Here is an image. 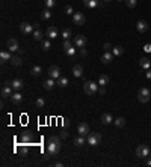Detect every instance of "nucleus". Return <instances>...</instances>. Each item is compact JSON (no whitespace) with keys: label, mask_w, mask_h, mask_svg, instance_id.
Here are the masks:
<instances>
[{"label":"nucleus","mask_w":151,"mask_h":167,"mask_svg":"<svg viewBox=\"0 0 151 167\" xmlns=\"http://www.w3.org/2000/svg\"><path fill=\"white\" fill-rule=\"evenodd\" d=\"M98 83H94V81H86L85 84H83V92L86 93V95H95V93H98Z\"/></svg>","instance_id":"1"},{"label":"nucleus","mask_w":151,"mask_h":167,"mask_svg":"<svg viewBox=\"0 0 151 167\" xmlns=\"http://www.w3.org/2000/svg\"><path fill=\"white\" fill-rule=\"evenodd\" d=\"M86 140L91 146H97V145H100V142H101V134L100 133H89Z\"/></svg>","instance_id":"2"},{"label":"nucleus","mask_w":151,"mask_h":167,"mask_svg":"<svg viewBox=\"0 0 151 167\" xmlns=\"http://www.w3.org/2000/svg\"><path fill=\"white\" fill-rule=\"evenodd\" d=\"M150 153H151V151L147 145H139L136 148V155L139 158H147V157H150Z\"/></svg>","instance_id":"3"},{"label":"nucleus","mask_w":151,"mask_h":167,"mask_svg":"<svg viewBox=\"0 0 151 167\" xmlns=\"http://www.w3.org/2000/svg\"><path fill=\"white\" fill-rule=\"evenodd\" d=\"M150 95L151 93H150V91L147 87H141L139 91H137V99H139L141 102H144V104L150 101Z\"/></svg>","instance_id":"4"},{"label":"nucleus","mask_w":151,"mask_h":167,"mask_svg":"<svg viewBox=\"0 0 151 167\" xmlns=\"http://www.w3.org/2000/svg\"><path fill=\"white\" fill-rule=\"evenodd\" d=\"M59 151H60V145H59V143H48V145H47V152H48L50 157L58 155Z\"/></svg>","instance_id":"5"},{"label":"nucleus","mask_w":151,"mask_h":167,"mask_svg":"<svg viewBox=\"0 0 151 167\" xmlns=\"http://www.w3.org/2000/svg\"><path fill=\"white\" fill-rule=\"evenodd\" d=\"M64 51L68 56H74L76 54V48L73 47V44L70 42V39H64Z\"/></svg>","instance_id":"6"},{"label":"nucleus","mask_w":151,"mask_h":167,"mask_svg":"<svg viewBox=\"0 0 151 167\" xmlns=\"http://www.w3.org/2000/svg\"><path fill=\"white\" fill-rule=\"evenodd\" d=\"M73 23L77 26H83L85 24V15L82 12H74L73 14Z\"/></svg>","instance_id":"7"},{"label":"nucleus","mask_w":151,"mask_h":167,"mask_svg":"<svg viewBox=\"0 0 151 167\" xmlns=\"http://www.w3.org/2000/svg\"><path fill=\"white\" fill-rule=\"evenodd\" d=\"M33 26L32 24H29V23H21L20 24V30H21V33H24V35H30V33H33Z\"/></svg>","instance_id":"8"},{"label":"nucleus","mask_w":151,"mask_h":167,"mask_svg":"<svg viewBox=\"0 0 151 167\" xmlns=\"http://www.w3.org/2000/svg\"><path fill=\"white\" fill-rule=\"evenodd\" d=\"M74 45L77 47V48H83V47L86 45V36L77 35V36L74 38Z\"/></svg>","instance_id":"9"},{"label":"nucleus","mask_w":151,"mask_h":167,"mask_svg":"<svg viewBox=\"0 0 151 167\" xmlns=\"http://www.w3.org/2000/svg\"><path fill=\"white\" fill-rule=\"evenodd\" d=\"M77 133H79L80 136H88V134H89V125L85 123V122L79 123V125H77Z\"/></svg>","instance_id":"10"},{"label":"nucleus","mask_w":151,"mask_h":167,"mask_svg":"<svg viewBox=\"0 0 151 167\" xmlns=\"http://www.w3.org/2000/svg\"><path fill=\"white\" fill-rule=\"evenodd\" d=\"M48 75L52 77V79H55V80H58L59 77H60V69L56 66V65H53V66H50L48 68Z\"/></svg>","instance_id":"11"},{"label":"nucleus","mask_w":151,"mask_h":167,"mask_svg":"<svg viewBox=\"0 0 151 167\" xmlns=\"http://www.w3.org/2000/svg\"><path fill=\"white\" fill-rule=\"evenodd\" d=\"M12 86H11V83H5V86L2 87V96L3 98H8V96H11L12 95Z\"/></svg>","instance_id":"12"},{"label":"nucleus","mask_w":151,"mask_h":167,"mask_svg":"<svg viewBox=\"0 0 151 167\" xmlns=\"http://www.w3.org/2000/svg\"><path fill=\"white\" fill-rule=\"evenodd\" d=\"M9 99H11V102H12V104H21V101H23V96H21V93L17 91V92H14V93H12L11 96H9Z\"/></svg>","instance_id":"13"},{"label":"nucleus","mask_w":151,"mask_h":167,"mask_svg":"<svg viewBox=\"0 0 151 167\" xmlns=\"http://www.w3.org/2000/svg\"><path fill=\"white\" fill-rule=\"evenodd\" d=\"M8 48H9V51H18L20 50L18 41L15 39V38H11V39L8 41Z\"/></svg>","instance_id":"14"},{"label":"nucleus","mask_w":151,"mask_h":167,"mask_svg":"<svg viewBox=\"0 0 151 167\" xmlns=\"http://www.w3.org/2000/svg\"><path fill=\"white\" fill-rule=\"evenodd\" d=\"M136 29H137V32H139V33H145V32L148 30V24H147V21H144V20L137 21V23H136Z\"/></svg>","instance_id":"15"},{"label":"nucleus","mask_w":151,"mask_h":167,"mask_svg":"<svg viewBox=\"0 0 151 167\" xmlns=\"http://www.w3.org/2000/svg\"><path fill=\"white\" fill-rule=\"evenodd\" d=\"M32 138H33V134H32L30 131H26V133L21 134V143H27V145H30V143H32Z\"/></svg>","instance_id":"16"},{"label":"nucleus","mask_w":151,"mask_h":167,"mask_svg":"<svg viewBox=\"0 0 151 167\" xmlns=\"http://www.w3.org/2000/svg\"><path fill=\"white\" fill-rule=\"evenodd\" d=\"M45 33H47V36L50 38V39H55V38H58V29L55 27V26H50Z\"/></svg>","instance_id":"17"},{"label":"nucleus","mask_w":151,"mask_h":167,"mask_svg":"<svg viewBox=\"0 0 151 167\" xmlns=\"http://www.w3.org/2000/svg\"><path fill=\"white\" fill-rule=\"evenodd\" d=\"M101 122H103L104 125H109V123H112V122H113L112 114H110V113H107V111H106V113H103V114H101Z\"/></svg>","instance_id":"18"},{"label":"nucleus","mask_w":151,"mask_h":167,"mask_svg":"<svg viewBox=\"0 0 151 167\" xmlns=\"http://www.w3.org/2000/svg\"><path fill=\"white\" fill-rule=\"evenodd\" d=\"M83 3H85V6H86V8L94 9V8H98L100 0H83Z\"/></svg>","instance_id":"19"},{"label":"nucleus","mask_w":151,"mask_h":167,"mask_svg":"<svg viewBox=\"0 0 151 167\" xmlns=\"http://www.w3.org/2000/svg\"><path fill=\"white\" fill-rule=\"evenodd\" d=\"M11 86H12V89H14V91H20V89L23 87V81L20 80V79H14L11 81Z\"/></svg>","instance_id":"20"},{"label":"nucleus","mask_w":151,"mask_h":167,"mask_svg":"<svg viewBox=\"0 0 151 167\" xmlns=\"http://www.w3.org/2000/svg\"><path fill=\"white\" fill-rule=\"evenodd\" d=\"M55 79H52V77H50V79L48 80H45L44 81V89H45V91H52V89L55 87Z\"/></svg>","instance_id":"21"},{"label":"nucleus","mask_w":151,"mask_h":167,"mask_svg":"<svg viewBox=\"0 0 151 167\" xmlns=\"http://www.w3.org/2000/svg\"><path fill=\"white\" fill-rule=\"evenodd\" d=\"M113 60V53H110V51H106V53L101 56V62L103 63H110Z\"/></svg>","instance_id":"22"},{"label":"nucleus","mask_w":151,"mask_h":167,"mask_svg":"<svg viewBox=\"0 0 151 167\" xmlns=\"http://www.w3.org/2000/svg\"><path fill=\"white\" fill-rule=\"evenodd\" d=\"M11 57H12V54H11V51H2L0 53V60H2V63H5V62H8V60H11Z\"/></svg>","instance_id":"23"},{"label":"nucleus","mask_w":151,"mask_h":167,"mask_svg":"<svg viewBox=\"0 0 151 167\" xmlns=\"http://www.w3.org/2000/svg\"><path fill=\"white\" fill-rule=\"evenodd\" d=\"M73 74H74V77H82V75H83V68H82V65H74V66H73Z\"/></svg>","instance_id":"24"},{"label":"nucleus","mask_w":151,"mask_h":167,"mask_svg":"<svg viewBox=\"0 0 151 167\" xmlns=\"http://www.w3.org/2000/svg\"><path fill=\"white\" fill-rule=\"evenodd\" d=\"M139 65H141L144 69H150V66H151V60H150L148 57H142L141 62H139Z\"/></svg>","instance_id":"25"},{"label":"nucleus","mask_w":151,"mask_h":167,"mask_svg":"<svg viewBox=\"0 0 151 167\" xmlns=\"http://www.w3.org/2000/svg\"><path fill=\"white\" fill-rule=\"evenodd\" d=\"M113 123H115V126H118V128H124L125 123H127V121H125L124 118H116V119H113Z\"/></svg>","instance_id":"26"},{"label":"nucleus","mask_w":151,"mask_h":167,"mask_svg":"<svg viewBox=\"0 0 151 167\" xmlns=\"http://www.w3.org/2000/svg\"><path fill=\"white\" fill-rule=\"evenodd\" d=\"M17 151L21 153V155H26V153L29 152V145L27 143H21V146H18Z\"/></svg>","instance_id":"27"},{"label":"nucleus","mask_w":151,"mask_h":167,"mask_svg":"<svg viewBox=\"0 0 151 167\" xmlns=\"http://www.w3.org/2000/svg\"><path fill=\"white\" fill-rule=\"evenodd\" d=\"M107 83H109V77L106 74H101V75L98 77V84L100 86H106Z\"/></svg>","instance_id":"28"},{"label":"nucleus","mask_w":151,"mask_h":167,"mask_svg":"<svg viewBox=\"0 0 151 167\" xmlns=\"http://www.w3.org/2000/svg\"><path fill=\"white\" fill-rule=\"evenodd\" d=\"M58 86L59 87H67L68 86V79H67V77H59V79H58Z\"/></svg>","instance_id":"29"},{"label":"nucleus","mask_w":151,"mask_h":167,"mask_svg":"<svg viewBox=\"0 0 151 167\" xmlns=\"http://www.w3.org/2000/svg\"><path fill=\"white\" fill-rule=\"evenodd\" d=\"M42 36H44V33L40 29H35V32H33V39L35 41H42Z\"/></svg>","instance_id":"30"},{"label":"nucleus","mask_w":151,"mask_h":167,"mask_svg":"<svg viewBox=\"0 0 151 167\" xmlns=\"http://www.w3.org/2000/svg\"><path fill=\"white\" fill-rule=\"evenodd\" d=\"M74 145L76 146H82V145H85V136H77V137H76L74 138Z\"/></svg>","instance_id":"31"},{"label":"nucleus","mask_w":151,"mask_h":167,"mask_svg":"<svg viewBox=\"0 0 151 167\" xmlns=\"http://www.w3.org/2000/svg\"><path fill=\"white\" fill-rule=\"evenodd\" d=\"M112 53H113V56H121V54L124 53V48H122L121 45H116V47H113Z\"/></svg>","instance_id":"32"},{"label":"nucleus","mask_w":151,"mask_h":167,"mask_svg":"<svg viewBox=\"0 0 151 167\" xmlns=\"http://www.w3.org/2000/svg\"><path fill=\"white\" fill-rule=\"evenodd\" d=\"M11 63H12L14 66H20L21 63H23V60H21L18 56H12V57H11Z\"/></svg>","instance_id":"33"},{"label":"nucleus","mask_w":151,"mask_h":167,"mask_svg":"<svg viewBox=\"0 0 151 167\" xmlns=\"http://www.w3.org/2000/svg\"><path fill=\"white\" fill-rule=\"evenodd\" d=\"M41 72H42V68H41L40 65H35V66L32 68V75H35V77L41 75Z\"/></svg>","instance_id":"34"},{"label":"nucleus","mask_w":151,"mask_h":167,"mask_svg":"<svg viewBox=\"0 0 151 167\" xmlns=\"http://www.w3.org/2000/svg\"><path fill=\"white\" fill-rule=\"evenodd\" d=\"M44 3H45L47 9H52V8L56 6V0H44Z\"/></svg>","instance_id":"35"},{"label":"nucleus","mask_w":151,"mask_h":167,"mask_svg":"<svg viewBox=\"0 0 151 167\" xmlns=\"http://www.w3.org/2000/svg\"><path fill=\"white\" fill-rule=\"evenodd\" d=\"M41 47H42V50H44V51L50 50V47H52V42H50V39H44V41H42V44H41Z\"/></svg>","instance_id":"36"},{"label":"nucleus","mask_w":151,"mask_h":167,"mask_svg":"<svg viewBox=\"0 0 151 167\" xmlns=\"http://www.w3.org/2000/svg\"><path fill=\"white\" fill-rule=\"evenodd\" d=\"M50 17H52V12H50V9L42 11V14H41V18H42V20H50Z\"/></svg>","instance_id":"37"},{"label":"nucleus","mask_w":151,"mask_h":167,"mask_svg":"<svg viewBox=\"0 0 151 167\" xmlns=\"http://www.w3.org/2000/svg\"><path fill=\"white\" fill-rule=\"evenodd\" d=\"M48 143H59V145H60V137H58V136H50V137H48Z\"/></svg>","instance_id":"38"},{"label":"nucleus","mask_w":151,"mask_h":167,"mask_svg":"<svg viewBox=\"0 0 151 167\" xmlns=\"http://www.w3.org/2000/svg\"><path fill=\"white\" fill-rule=\"evenodd\" d=\"M35 106H36V108H42V107L45 106V99H42V98H38Z\"/></svg>","instance_id":"39"},{"label":"nucleus","mask_w":151,"mask_h":167,"mask_svg":"<svg viewBox=\"0 0 151 167\" xmlns=\"http://www.w3.org/2000/svg\"><path fill=\"white\" fill-rule=\"evenodd\" d=\"M70 36H71V30L70 29H64V30H62V38H64V39H70Z\"/></svg>","instance_id":"40"},{"label":"nucleus","mask_w":151,"mask_h":167,"mask_svg":"<svg viewBox=\"0 0 151 167\" xmlns=\"http://www.w3.org/2000/svg\"><path fill=\"white\" fill-rule=\"evenodd\" d=\"M137 3V0H125V5H127L129 8H134Z\"/></svg>","instance_id":"41"},{"label":"nucleus","mask_w":151,"mask_h":167,"mask_svg":"<svg viewBox=\"0 0 151 167\" xmlns=\"http://www.w3.org/2000/svg\"><path fill=\"white\" fill-rule=\"evenodd\" d=\"M98 93H100V95H104V93H106V86H100V87H98Z\"/></svg>","instance_id":"42"},{"label":"nucleus","mask_w":151,"mask_h":167,"mask_svg":"<svg viewBox=\"0 0 151 167\" xmlns=\"http://www.w3.org/2000/svg\"><path fill=\"white\" fill-rule=\"evenodd\" d=\"M65 14L67 15H71L73 14V8L71 6H65Z\"/></svg>","instance_id":"43"},{"label":"nucleus","mask_w":151,"mask_h":167,"mask_svg":"<svg viewBox=\"0 0 151 167\" xmlns=\"http://www.w3.org/2000/svg\"><path fill=\"white\" fill-rule=\"evenodd\" d=\"M67 137H68V133H67V130H64L60 133V138H67Z\"/></svg>","instance_id":"44"},{"label":"nucleus","mask_w":151,"mask_h":167,"mask_svg":"<svg viewBox=\"0 0 151 167\" xmlns=\"http://www.w3.org/2000/svg\"><path fill=\"white\" fill-rule=\"evenodd\" d=\"M144 50L147 51V53H151V44H147V45L144 47Z\"/></svg>","instance_id":"45"},{"label":"nucleus","mask_w":151,"mask_h":167,"mask_svg":"<svg viewBox=\"0 0 151 167\" xmlns=\"http://www.w3.org/2000/svg\"><path fill=\"white\" fill-rule=\"evenodd\" d=\"M104 50H106V51H110V50H112V45H110L109 42H106V44H104Z\"/></svg>","instance_id":"46"},{"label":"nucleus","mask_w":151,"mask_h":167,"mask_svg":"<svg viewBox=\"0 0 151 167\" xmlns=\"http://www.w3.org/2000/svg\"><path fill=\"white\" fill-rule=\"evenodd\" d=\"M80 54H82V56H86V54H88V53H86V50H85V47L80 48Z\"/></svg>","instance_id":"47"},{"label":"nucleus","mask_w":151,"mask_h":167,"mask_svg":"<svg viewBox=\"0 0 151 167\" xmlns=\"http://www.w3.org/2000/svg\"><path fill=\"white\" fill-rule=\"evenodd\" d=\"M147 79L151 80V69H147Z\"/></svg>","instance_id":"48"},{"label":"nucleus","mask_w":151,"mask_h":167,"mask_svg":"<svg viewBox=\"0 0 151 167\" xmlns=\"http://www.w3.org/2000/svg\"><path fill=\"white\" fill-rule=\"evenodd\" d=\"M104 6V0H100V3H98V8H103Z\"/></svg>","instance_id":"49"},{"label":"nucleus","mask_w":151,"mask_h":167,"mask_svg":"<svg viewBox=\"0 0 151 167\" xmlns=\"http://www.w3.org/2000/svg\"><path fill=\"white\" fill-rule=\"evenodd\" d=\"M147 166H151V158H148V160H147Z\"/></svg>","instance_id":"50"},{"label":"nucleus","mask_w":151,"mask_h":167,"mask_svg":"<svg viewBox=\"0 0 151 167\" xmlns=\"http://www.w3.org/2000/svg\"><path fill=\"white\" fill-rule=\"evenodd\" d=\"M104 2H110V0H104Z\"/></svg>","instance_id":"51"},{"label":"nucleus","mask_w":151,"mask_h":167,"mask_svg":"<svg viewBox=\"0 0 151 167\" xmlns=\"http://www.w3.org/2000/svg\"><path fill=\"white\" fill-rule=\"evenodd\" d=\"M118 2H122V0H118Z\"/></svg>","instance_id":"52"}]
</instances>
